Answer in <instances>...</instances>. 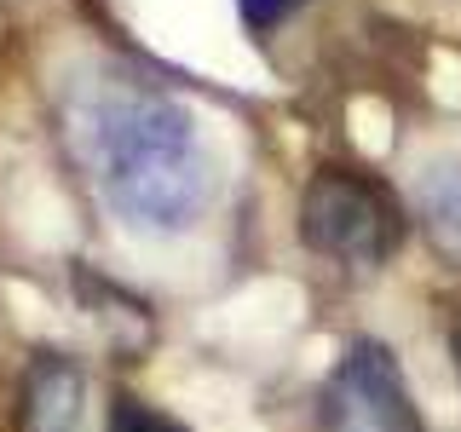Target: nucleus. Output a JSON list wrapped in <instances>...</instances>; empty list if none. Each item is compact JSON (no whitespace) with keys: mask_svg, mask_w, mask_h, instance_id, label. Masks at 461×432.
Segmentation results:
<instances>
[{"mask_svg":"<svg viewBox=\"0 0 461 432\" xmlns=\"http://www.w3.org/2000/svg\"><path fill=\"white\" fill-rule=\"evenodd\" d=\"M64 133L86 179L133 230L179 237L208 208V156L191 110L133 76H86L64 93Z\"/></svg>","mask_w":461,"mask_h":432,"instance_id":"obj_1","label":"nucleus"},{"mask_svg":"<svg viewBox=\"0 0 461 432\" xmlns=\"http://www.w3.org/2000/svg\"><path fill=\"white\" fill-rule=\"evenodd\" d=\"M403 230H410L403 202L393 196V184H381L364 167L329 162L300 191V242L335 266L381 271L403 248Z\"/></svg>","mask_w":461,"mask_h":432,"instance_id":"obj_2","label":"nucleus"},{"mask_svg":"<svg viewBox=\"0 0 461 432\" xmlns=\"http://www.w3.org/2000/svg\"><path fill=\"white\" fill-rule=\"evenodd\" d=\"M323 432H421V410L386 340H352L317 392Z\"/></svg>","mask_w":461,"mask_h":432,"instance_id":"obj_3","label":"nucleus"},{"mask_svg":"<svg viewBox=\"0 0 461 432\" xmlns=\"http://www.w3.org/2000/svg\"><path fill=\"white\" fill-rule=\"evenodd\" d=\"M18 432H86V369L69 352H35L18 381Z\"/></svg>","mask_w":461,"mask_h":432,"instance_id":"obj_4","label":"nucleus"},{"mask_svg":"<svg viewBox=\"0 0 461 432\" xmlns=\"http://www.w3.org/2000/svg\"><path fill=\"white\" fill-rule=\"evenodd\" d=\"M415 220H421L432 248L461 266V156H444V162L421 167V179H415Z\"/></svg>","mask_w":461,"mask_h":432,"instance_id":"obj_5","label":"nucleus"},{"mask_svg":"<svg viewBox=\"0 0 461 432\" xmlns=\"http://www.w3.org/2000/svg\"><path fill=\"white\" fill-rule=\"evenodd\" d=\"M104 432H191V427L173 421L167 410H156V403H144V398H115Z\"/></svg>","mask_w":461,"mask_h":432,"instance_id":"obj_6","label":"nucleus"},{"mask_svg":"<svg viewBox=\"0 0 461 432\" xmlns=\"http://www.w3.org/2000/svg\"><path fill=\"white\" fill-rule=\"evenodd\" d=\"M294 6H300V0H237V18L249 23L254 35H271V29H277Z\"/></svg>","mask_w":461,"mask_h":432,"instance_id":"obj_7","label":"nucleus"},{"mask_svg":"<svg viewBox=\"0 0 461 432\" xmlns=\"http://www.w3.org/2000/svg\"><path fill=\"white\" fill-rule=\"evenodd\" d=\"M450 357H456V369H461V306H456V317H450Z\"/></svg>","mask_w":461,"mask_h":432,"instance_id":"obj_8","label":"nucleus"}]
</instances>
